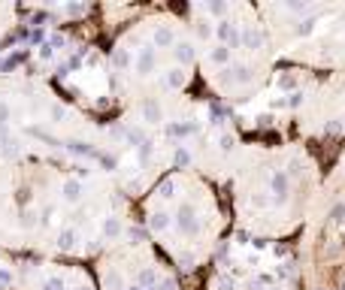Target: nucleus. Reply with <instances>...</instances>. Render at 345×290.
Instances as JSON below:
<instances>
[{
	"label": "nucleus",
	"mask_w": 345,
	"mask_h": 290,
	"mask_svg": "<svg viewBox=\"0 0 345 290\" xmlns=\"http://www.w3.org/2000/svg\"><path fill=\"white\" fill-rule=\"evenodd\" d=\"M176 227H179L182 236H197L200 221H197V215H194V206H188V203L179 206V212H176Z\"/></svg>",
	"instance_id": "nucleus-1"
},
{
	"label": "nucleus",
	"mask_w": 345,
	"mask_h": 290,
	"mask_svg": "<svg viewBox=\"0 0 345 290\" xmlns=\"http://www.w3.org/2000/svg\"><path fill=\"white\" fill-rule=\"evenodd\" d=\"M221 82H224V85H248V82H251V70L245 64H230L224 70Z\"/></svg>",
	"instance_id": "nucleus-2"
},
{
	"label": "nucleus",
	"mask_w": 345,
	"mask_h": 290,
	"mask_svg": "<svg viewBox=\"0 0 345 290\" xmlns=\"http://www.w3.org/2000/svg\"><path fill=\"white\" fill-rule=\"evenodd\" d=\"M288 191H291V179H288L285 172H273V179H270V193H273V199H276V203H288Z\"/></svg>",
	"instance_id": "nucleus-3"
},
{
	"label": "nucleus",
	"mask_w": 345,
	"mask_h": 290,
	"mask_svg": "<svg viewBox=\"0 0 345 290\" xmlns=\"http://www.w3.org/2000/svg\"><path fill=\"white\" fill-rule=\"evenodd\" d=\"M218 39L224 42V49H240V31H236V25H230V21H218Z\"/></svg>",
	"instance_id": "nucleus-4"
},
{
	"label": "nucleus",
	"mask_w": 345,
	"mask_h": 290,
	"mask_svg": "<svg viewBox=\"0 0 345 290\" xmlns=\"http://www.w3.org/2000/svg\"><path fill=\"white\" fill-rule=\"evenodd\" d=\"M172 58H176L179 66H191L197 61V52H194L191 42H176V46H172Z\"/></svg>",
	"instance_id": "nucleus-5"
},
{
	"label": "nucleus",
	"mask_w": 345,
	"mask_h": 290,
	"mask_svg": "<svg viewBox=\"0 0 345 290\" xmlns=\"http://www.w3.org/2000/svg\"><path fill=\"white\" fill-rule=\"evenodd\" d=\"M240 46L248 49V52H257L264 46V33L257 31V28H245V31H240Z\"/></svg>",
	"instance_id": "nucleus-6"
},
{
	"label": "nucleus",
	"mask_w": 345,
	"mask_h": 290,
	"mask_svg": "<svg viewBox=\"0 0 345 290\" xmlns=\"http://www.w3.org/2000/svg\"><path fill=\"white\" fill-rule=\"evenodd\" d=\"M137 73L139 76H152L155 73V46H145L137 55Z\"/></svg>",
	"instance_id": "nucleus-7"
},
{
	"label": "nucleus",
	"mask_w": 345,
	"mask_h": 290,
	"mask_svg": "<svg viewBox=\"0 0 345 290\" xmlns=\"http://www.w3.org/2000/svg\"><path fill=\"white\" fill-rule=\"evenodd\" d=\"M142 118H145V124H161L164 121V109H161V103L158 100H142Z\"/></svg>",
	"instance_id": "nucleus-8"
},
{
	"label": "nucleus",
	"mask_w": 345,
	"mask_h": 290,
	"mask_svg": "<svg viewBox=\"0 0 345 290\" xmlns=\"http://www.w3.org/2000/svg\"><path fill=\"white\" fill-rule=\"evenodd\" d=\"M61 196H64L67 203H79V199H82V182H79V179H67L64 188H61Z\"/></svg>",
	"instance_id": "nucleus-9"
},
{
	"label": "nucleus",
	"mask_w": 345,
	"mask_h": 290,
	"mask_svg": "<svg viewBox=\"0 0 345 290\" xmlns=\"http://www.w3.org/2000/svg\"><path fill=\"white\" fill-rule=\"evenodd\" d=\"M152 46L155 49H170V46H176V33L170 28H158L155 36H152Z\"/></svg>",
	"instance_id": "nucleus-10"
},
{
	"label": "nucleus",
	"mask_w": 345,
	"mask_h": 290,
	"mask_svg": "<svg viewBox=\"0 0 345 290\" xmlns=\"http://www.w3.org/2000/svg\"><path fill=\"white\" fill-rule=\"evenodd\" d=\"M79 242V233L76 230H61L58 233V251H73Z\"/></svg>",
	"instance_id": "nucleus-11"
},
{
	"label": "nucleus",
	"mask_w": 345,
	"mask_h": 290,
	"mask_svg": "<svg viewBox=\"0 0 345 290\" xmlns=\"http://www.w3.org/2000/svg\"><path fill=\"white\" fill-rule=\"evenodd\" d=\"M164 85H167V88H172V91H179V88L185 85V73H182V66H172V70H167Z\"/></svg>",
	"instance_id": "nucleus-12"
},
{
	"label": "nucleus",
	"mask_w": 345,
	"mask_h": 290,
	"mask_svg": "<svg viewBox=\"0 0 345 290\" xmlns=\"http://www.w3.org/2000/svg\"><path fill=\"white\" fill-rule=\"evenodd\" d=\"M67 148L73 151V154H82V158H100V151H94L88 142H79V139H70Z\"/></svg>",
	"instance_id": "nucleus-13"
},
{
	"label": "nucleus",
	"mask_w": 345,
	"mask_h": 290,
	"mask_svg": "<svg viewBox=\"0 0 345 290\" xmlns=\"http://www.w3.org/2000/svg\"><path fill=\"white\" fill-rule=\"evenodd\" d=\"M148 227H152L155 233H164V230L170 227V215H167V212H161V209H158V212H152V218H148Z\"/></svg>",
	"instance_id": "nucleus-14"
},
{
	"label": "nucleus",
	"mask_w": 345,
	"mask_h": 290,
	"mask_svg": "<svg viewBox=\"0 0 345 290\" xmlns=\"http://www.w3.org/2000/svg\"><path fill=\"white\" fill-rule=\"evenodd\" d=\"M137 284L142 290H152L155 284H158V272H155V269H142V272H139V278H137Z\"/></svg>",
	"instance_id": "nucleus-15"
},
{
	"label": "nucleus",
	"mask_w": 345,
	"mask_h": 290,
	"mask_svg": "<svg viewBox=\"0 0 345 290\" xmlns=\"http://www.w3.org/2000/svg\"><path fill=\"white\" fill-rule=\"evenodd\" d=\"M103 236L106 239H118V236H121V221H118V218H106L103 221Z\"/></svg>",
	"instance_id": "nucleus-16"
},
{
	"label": "nucleus",
	"mask_w": 345,
	"mask_h": 290,
	"mask_svg": "<svg viewBox=\"0 0 345 290\" xmlns=\"http://www.w3.org/2000/svg\"><path fill=\"white\" fill-rule=\"evenodd\" d=\"M327 218H330V224H333V227H342L345 224V203H336V206L330 209V215H327Z\"/></svg>",
	"instance_id": "nucleus-17"
},
{
	"label": "nucleus",
	"mask_w": 345,
	"mask_h": 290,
	"mask_svg": "<svg viewBox=\"0 0 345 290\" xmlns=\"http://www.w3.org/2000/svg\"><path fill=\"white\" fill-rule=\"evenodd\" d=\"M112 64L118 66V70H127V66H131V52H127V49H115Z\"/></svg>",
	"instance_id": "nucleus-18"
},
{
	"label": "nucleus",
	"mask_w": 345,
	"mask_h": 290,
	"mask_svg": "<svg viewBox=\"0 0 345 290\" xmlns=\"http://www.w3.org/2000/svg\"><path fill=\"white\" fill-rule=\"evenodd\" d=\"M167 133L170 136H191V133H197V124H170Z\"/></svg>",
	"instance_id": "nucleus-19"
},
{
	"label": "nucleus",
	"mask_w": 345,
	"mask_h": 290,
	"mask_svg": "<svg viewBox=\"0 0 345 290\" xmlns=\"http://www.w3.org/2000/svg\"><path fill=\"white\" fill-rule=\"evenodd\" d=\"M212 64H218V66H224L227 61H230V49H224V46H218V49H212Z\"/></svg>",
	"instance_id": "nucleus-20"
},
{
	"label": "nucleus",
	"mask_w": 345,
	"mask_h": 290,
	"mask_svg": "<svg viewBox=\"0 0 345 290\" xmlns=\"http://www.w3.org/2000/svg\"><path fill=\"white\" fill-rule=\"evenodd\" d=\"M42 290H67V284H64L61 275H49V278L42 281Z\"/></svg>",
	"instance_id": "nucleus-21"
},
{
	"label": "nucleus",
	"mask_w": 345,
	"mask_h": 290,
	"mask_svg": "<svg viewBox=\"0 0 345 290\" xmlns=\"http://www.w3.org/2000/svg\"><path fill=\"white\" fill-rule=\"evenodd\" d=\"M152 145H155V142H152V139H142V142H139V145H137L139 163H145V161H148V158H152Z\"/></svg>",
	"instance_id": "nucleus-22"
},
{
	"label": "nucleus",
	"mask_w": 345,
	"mask_h": 290,
	"mask_svg": "<svg viewBox=\"0 0 345 290\" xmlns=\"http://www.w3.org/2000/svg\"><path fill=\"white\" fill-rule=\"evenodd\" d=\"M172 163H176V166H188V163H191V151H188V148H176Z\"/></svg>",
	"instance_id": "nucleus-23"
},
{
	"label": "nucleus",
	"mask_w": 345,
	"mask_h": 290,
	"mask_svg": "<svg viewBox=\"0 0 345 290\" xmlns=\"http://www.w3.org/2000/svg\"><path fill=\"white\" fill-rule=\"evenodd\" d=\"M18 224L25 227V230H34V227H36V215L31 212V209H25V212H21V221H18Z\"/></svg>",
	"instance_id": "nucleus-24"
},
{
	"label": "nucleus",
	"mask_w": 345,
	"mask_h": 290,
	"mask_svg": "<svg viewBox=\"0 0 345 290\" xmlns=\"http://www.w3.org/2000/svg\"><path fill=\"white\" fill-rule=\"evenodd\" d=\"M315 31V18H303L300 25H297V36H309Z\"/></svg>",
	"instance_id": "nucleus-25"
},
{
	"label": "nucleus",
	"mask_w": 345,
	"mask_h": 290,
	"mask_svg": "<svg viewBox=\"0 0 345 290\" xmlns=\"http://www.w3.org/2000/svg\"><path fill=\"white\" fill-rule=\"evenodd\" d=\"M127 239H131L134 245L145 242V230H142V227H131V230H127Z\"/></svg>",
	"instance_id": "nucleus-26"
},
{
	"label": "nucleus",
	"mask_w": 345,
	"mask_h": 290,
	"mask_svg": "<svg viewBox=\"0 0 345 290\" xmlns=\"http://www.w3.org/2000/svg\"><path fill=\"white\" fill-rule=\"evenodd\" d=\"M158 193H161L164 199H170L172 193H176V182H170V179H167V182H161V188H158Z\"/></svg>",
	"instance_id": "nucleus-27"
},
{
	"label": "nucleus",
	"mask_w": 345,
	"mask_h": 290,
	"mask_svg": "<svg viewBox=\"0 0 345 290\" xmlns=\"http://www.w3.org/2000/svg\"><path fill=\"white\" fill-rule=\"evenodd\" d=\"M106 287H112V290L124 287V284H121V278H118V272H106Z\"/></svg>",
	"instance_id": "nucleus-28"
},
{
	"label": "nucleus",
	"mask_w": 345,
	"mask_h": 290,
	"mask_svg": "<svg viewBox=\"0 0 345 290\" xmlns=\"http://www.w3.org/2000/svg\"><path fill=\"white\" fill-rule=\"evenodd\" d=\"M212 33H215V28H212L209 21H200V25H197V36H200V39H209Z\"/></svg>",
	"instance_id": "nucleus-29"
},
{
	"label": "nucleus",
	"mask_w": 345,
	"mask_h": 290,
	"mask_svg": "<svg viewBox=\"0 0 345 290\" xmlns=\"http://www.w3.org/2000/svg\"><path fill=\"white\" fill-rule=\"evenodd\" d=\"M218 145H221V151H224V154H230V151H233V136H227V133H224V136L218 139Z\"/></svg>",
	"instance_id": "nucleus-30"
},
{
	"label": "nucleus",
	"mask_w": 345,
	"mask_h": 290,
	"mask_svg": "<svg viewBox=\"0 0 345 290\" xmlns=\"http://www.w3.org/2000/svg\"><path fill=\"white\" fill-rule=\"evenodd\" d=\"M300 172H303V163H300V161H297V158H294V161L288 163V172H285V175L291 179V175H300Z\"/></svg>",
	"instance_id": "nucleus-31"
},
{
	"label": "nucleus",
	"mask_w": 345,
	"mask_h": 290,
	"mask_svg": "<svg viewBox=\"0 0 345 290\" xmlns=\"http://www.w3.org/2000/svg\"><path fill=\"white\" fill-rule=\"evenodd\" d=\"M294 85H297V79H294V76H282V79H278V88H282V91H291Z\"/></svg>",
	"instance_id": "nucleus-32"
},
{
	"label": "nucleus",
	"mask_w": 345,
	"mask_h": 290,
	"mask_svg": "<svg viewBox=\"0 0 345 290\" xmlns=\"http://www.w3.org/2000/svg\"><path fill=\"white\" fill-rule=\"evenodd\" d=\"M49 115H52V121H64V118H67V109H64V106H52Z\"/></svg>",
	"instance_id": "nucleus-33"
},
{
	"label": "nucleus",
	"mask_w": 345,
	"mask_h": 290,
	"mask_svg": "<svg viewBox=\"0 0 345 290\" xmlns=\"http://www.w3.org/2000/svg\"><path fill=\"white\" fill-rule=\"evenodd\" d=\"M206 9H209V12H212V15H224V9H227V6H224L221 0H215V3H209Z\"/></svg>",
	"instance_id": "nucleus-34"
},
{
	"label": "nucleus",
	"mask_w": 345,
	"mask_h": 290,
	"mask_svg": "<svg viewBox=\"0 0 345 290\" xmlns=\"http://www.w3.org/2000/svg\"><path fill=\"white\" fill-rule=\"evenodd\" d=\"M52 215H55V209H52V206H49V209H42V215H39V224H42V227H49Z\"/></svg>",
	"instance_id": "nucleus-35"
},
{
	"label": "nucleus",
	"mask_w": 345,
	"mask_h": 290,
	"mask_svg": "<svg viewBox=\"0 0 345 290\" xmlns=\"http://www.w3.org/2000/svg\"><path fill=\"white\" fill-rule=\"evenodd\" d=\"M285 103H288V106H294V109H297V106H300V103H303V94H300V91H294V94L288 97V100H285Z\"/></svg>",
	"instance_id": "nucleus-36"
},
{
	"label": "nucleus",
	"mask_w": 345,
	"mask_h": 290,
	"mask_svg": "<svg viewBox=\"0 0 345 290\" xmlns=\"http://www.w3.org/2000/svg\"><path fill=\"white\" fill-rule=\"evenodd\" d=\"M152 290H176V281H172V278H164L161 284H155Z\"/></svg>",
	"instance_id": "nucleus-37"
},
{
	"label": "nucleus",
	"mask_w": 345,
	"mask_h": 290,
	"mask_svg": "<svg viewBox=\"0 0 345 290\" xmlns=\"http://www.w3.org/2000/svg\"><path fill=\"white\" fill-rule=\"evenodd\" d=\"M327 133H330V136H336V133H342V121H330V124H327Z\"/></svg>",
	"instance_id": "nucleus-38"
},
{
	"label": "nucleus",
	"mask_w": 345,
	"mask_h": 290,
	"mask_svg": "<svg viewBox=\"0 0 345 290\" xmlns=\"http://www.w3.org/2000/svg\"><path fill=\"white\" fill-rule=\"evenodd\" d=\"M6 121H9V106L0 103V127H6Z\"/></svg>",
	"instance_id": "nucleus-39"
},
{
	"label": "nucleus",
	"mask_w": 345,
	"mask_h": 290,
	"mask_svg": "<svg viewBox=\"0 0 345 290\" xmlns=\"http://www.w3.org/2000/svg\"><path fill=\"white\" fill-rule=\"evenodd\" d=\"M97 161L103 163L106 169H115V158H109V154H100V158H97Z\"/></svg>",
	"instance_id": "nucleus-40"
},
{
	"label": "nucleus",
	"mask_w": 345,
	"mask_h": 290,
	"mask_svg": "<svg viewBox=\"0 0 345 290\" xmlns=\"http://www.w3.org/2000/svg\"><path fill=\"white\" fill-rule=\"evenodd\" d=\"M52 55H55V49H52V46H49V42H46V46H42V49H39V58H46V61H49V58H52Z\"/></svg>",
	"instance_id": "nucleus-41"
},
{
	"label": "nucleus",
	"mask_w": 345,
	"mask_h": 290,
	"mask_svg": "<svg viewBox=\"0 0 345 290\" xmlns=\"http://www.w3.org/2000/svg\"><path fill=\"white\" fill-rule=\"evenodd\" d=\"M12 281V272L9 269H0V284H9Z\"/></svg>",
	"instance_id": "nucleus-42"
},
{
	"label": "nucleus",
	"mask_w": 345,
	"mask_h": 290,
	"mask_svg": "<svg viewBox=\"0 0 345 290\" xmlns=\"http://www.w3.org/2000/svg\"><path fill=\"white\" fill-rule=\"evenodd\" d=\"M67 12H70V15H79V12H85V6H79V3H70Z\"/></svg>",
	"instance_id": "nucleus-43"
},
{
	"label": "nucleus",
	"mask_w": 345,
	"mask_h": 290,
	"mask_svg": "<svg viewBox=\"0 0 345 290\" xmlns=\"http://www.w3.org/2000/svg\"><path fill=\"white\" fill-rule=\"evenodd\" d=\"M121 290H142L139 284H131V287H121Z\"/></svg>",
	"instance_id": "nucleus-44"
},
{
	"label": "nucleus",
	"mask_w": 345,
	"mask_h": 290,
	"mask_svg": "<svg viewBox=\"0 0 345 290\" xmlns=\"http://www.w3.org/2000/svg\"><path fill=\"white\" fill-rule=\"evenodd\" d=\"M339 290H345V278H342V287H339Z\"/></svg>",
	"instance_id": "nucleus-45"
},
{
	"label": "nucleus",
	"mask_w": 345,
	"mask_h": 290,
	"mask_svg": "<svg viewBox=\"0 0 345 290\" xmlns=\"http://www.w3.org/2000/svg\"><path fill=\"white\" fill-rule=\"evenodd\" d=\"M79 290H91V287H79Z\"/></svg>",
	"instance_id": "nucleus-46"
},
{
	"label": "nucleus",
	"mask_w": 345,
	"mask_h": 290,
	"mask_svg": "<svg viewBox=\"0 0 345 290\" xmlns=\"http://www.w3.org/2000/svg\"><path fill=\"white\" fill-rule=\"evenodd\" d=\"M318 290H327V287H318Z\"/></svg>",
	"instance_id": "nucleus-47"
}]
</instances>
